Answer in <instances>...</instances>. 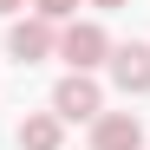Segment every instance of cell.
I'll use <instances>...</instances> for the list:
<instances>
[{"label": "cell", "instance_id": "obj_1", "mask_svg": "<svg viewBox=\"0 0 150 150\" xmlns=\"http://www.w3.org/2000/svg\"><path fill=\"white\" fill-rule=\"evenodd\" d=\"M98 111H105V91H98L91 72H65V79L52 85V117L59 124H79V117L98 124Z\"/></svg>", "mask_w": 150, "mask_h": 150}, {"label": "cell", "instance_id": "obj_2", "mask_svg": "<svg viewBox=\"0 0 150 150\" xmlns=\"http://www.w3.org/2000/svg\"><path fill=\"white\" fill-rule=\"evenodd\" d=\"M59 59L72 72H91V65H105L111 59V39L98 20H65V33H59Z\"/></svg>", "mask_w": 150, "mask_h": 150}, {"label": "cell", "instance_id": "obj_3", "mask_svg": "<svg viewBox=\"0 0 150 150\" xmlns=\"http://www.w3.org/2000/svg\"><path fill=\"white\" fill-rule=\"evenodd\" d=\"M7 52H13L20 65H39V59L59 52V33L46 26L39 13H33V20H13V26H7Z\"/></svg>", "mask_w": 150, "mask_h": 150}, {"label": "cell", "instance_id": "obj_4", "mask_svg": "<svg viewBox=\"0 0 150 150\" xmlns=\"http://www.w3.org/2000/svg\"><path fill=\"white\" fill-rule=\"evenodd\" d=\"M105 65H111V85H117V91H131V98L150 91V46H137V39H131V46H111Z\"/></svg>", "mask_w": 150, "mask_h": 150}, {"label": "cell", "instance_id": "obj_5", "mask_svg": "<svg viewBox=\"0 0 150 150\" xmlns=\"http://www.w3.org/2000/svg\"><path fill=\"white\" fill-rule=\"evenodd\" d=\"M91 150H144V124H137L131 111H98Z\"/></svg>", "mask_w": 150, "mask_h": 150}, {"label": "cell", "instance_id": "obj_6", "mask_svg": "<svg viewBox=\"0 0 150 150\" xmlns=\"http://www.w3.org/2000/svg\"><path fill=\"white\" fill-rule=\"evenodd\" d=\"M65 144V124L52 111H26L20 117V150H59Z\"/></svg>", "mask_w": 150, "mask_h": 150}, {"label": "cell", "instance_id": "obj_7", "mask_svg": "<svg viewBox=\"0 0 150 150\" xmlns=\"http://www.w3.org/2000/svg\"><path fill=\"white\" fill-rule=\"evenodd\" d=\"M33 7H39V20H46V26H59V20H72L85 0H33Z\"/></svg>", "mask_w": 150, "mask_h": 150}, {"label": "cell", "instance_id": "obj_8", "mask_svg": "<svg viewBox=\"0 0 150 150\" xmlns=\"http://www.w3.org/2000/svg\"><path fill=\"white\" fill-rule=\"evenodd\" d=\"M85 7H98V13H117V7H124V0H85Z\"/></svg>", "mask_w": 150, "mask_h": 150}, {"label": "cell", "instance_id": "obj_9", "mask_svg": "<svg viewBox=\"0 0 150 150\" xmlns=\"http://www.w3.org/2000/svg\"><path fill=\"white\" fill-rule=\"evenodd\" d=\"M20 7H26V0H0V13H20Z\"/></svg>", "mask_w": 150, "mask_h": 150}]
</instances>
